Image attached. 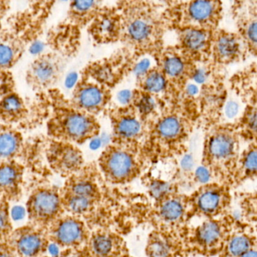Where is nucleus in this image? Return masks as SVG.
I'll use <instances>...</instances> for the list:
<instances>
[{"label": "nucleus", "instance_id": "f3484780", "mask_svg": "<svg viewBox=\"0 0 257 257\" xmlns=\"http://www.w3.org/2000/svg\"><path fill=\"white\" fill-rule=\"evenodd\" d=\"M256 245L251 229L241 219L234 217L218 257H240Z\"/></svg>", "mask_w": 257, "mask_h": 257}, {"label": "nucleus", "instance_id": "dca6fc26", "mask_svg": "<svg viewBox=\"0 0 257 257\" xmlns=\"http://www.w3.org/2000/svg\"><path fill=\"white\" fill-rule=\"evenodd\" d=\"M187 251L184 238L174 231L157 229L147 243V257H184Z\"/></svg>", "mask_w": 257, "mask_h": 257}, {"label": "nucleus", "instance_id": "473e14b6", "mask_svg": "<svg viewBox=\"0 0 257 257\" xmlns=\"http://www.w3.org/2000/svg\"><path fill=\"white\" fill-rule=\"evenodd\" d=\"M137 108L141 115H148L153 111L154 108V99L148 93L142 95L138 101Z\"/></svg>", "mask_w": 257, "mask_h": 257}, {"label": "nucleus", "instance_id": "f8f14e48", "mask_svg": "<svg viewBox=\"0 0 257 257\" xmlns=\"http://www.w3.org/2000/svg\"><path fill=\"white\" fill-rule=\"evenodd\" d=\"M49 241L63 248L87 247L90 234L85 223L75 216H61L47 229Z\"/></svg>", "mask_w": 257, "mask_h": 257}, {"label": "nucleus", "instance_id": "79ce46f5", "mask_svg": "<svg viewBox=\"0 0 257 257\" xmlns=\"http://www.w3.org/2000/svg\"><path fill=\"white\" fill-rule=\"evenodd\" d=\"M150 63L148 60H144L141 61L139 64L136 65L135 67V72L138 75H143L144 74L146 73L148 71V68H149Z\"/></svg>", "mask_w": 257, "mask_h": 257}, {"label": "nucleus", "instance_id": "2eb2a0df", "mask_svg": "<svg viewBox=\"0 0 257 257\" xmlns=\"http://www.w3.org/2000/svg\"><path fill=\"white\" fill-rule=\"evenodd\" d=\"M6 242L17 256L41 257L48 250L49 238L46 229L30 225L12 232Z\"/></svg>", "mask_w": 257, "mask_h": 257}, {"label": "nucleus", "instance_id": "cd10ccee", "mask_svg": "<svg viewBox=\"0 0 257 257\" xmlns=\"http://www.w3.org/2000/svg\"><path fill=\"white\" fill-rule=\"evenodd\" d=\"M239 41L234 35L223 33L216 39L214 44V52L220 60L229 61L238 57L240 54Z\"/></svg>", "mask_w": 257, "mask_h": 257}, {"label": "nucleus", "instance_id": "1a4fd4ad", "mask_svg": "<svg viewBox=\"0 0 257 257\" xmlns=\"http://www.w3.org/2000/svg\"><path fill=\"white\" fill-rule=\"evenodd\" d=\"M61 196L52 187H42L34 190L27 203V212L31 225L46 229L63 216Z\"/></svg>", "mask_w": 257, "mask_h": 257}, {"label": "nucleus", "instance_id": "9b49d317", "mask_svg": "<svg viewBox=\"0 0 257 257\" xmlns=\"http://www.w3.org/2000/svg\"><path fill=\"white\" fill-rule=\"evenodd\" d=\"M63 69V60L55 53L38 56L29 66L26 81L32 90L39 94L51 90L58 81Z\"/></svg>", "mask_w": 257, "mask_h": 257}, {"label": "nucleus", "instance_id": "4c0bfd02", "mask_svg": "<svg viewBox=\"0 0 257 257\" xmlns=\"http://www.w3.org/2000/svg\"><path fill=\"white\" fill-rule=\"evenodd\" d=\"M246 125L253 133H257V110L249 113L246 118Z\"/></svg>", "mask_w": 257, "mask_h": 257}, {"label": "nucleus", "instance_id": "4468645a", "mask_svg": "<svg viewBox=\"0 0 257 257\" xmlns=\"http://www.w3.org/2000/svg\"><path fill=\"white\" fill-rule=\"evenodd\" d=\"M46 157L50 167L63 177L69 178L84 167L82 154L73 143L50 139Z\"/></svg>", "mask_w": 257, "mask_h": 257}, {"label": "nucleus", "instance_id": "f03ea898", "mask_svg": "<svg viewBox=\"0 0 257 257\" xmlns=\"http://www.w3.org/2000/svg\"><path fill=\"white\" fill-rule=\"evenodd\" d=\"M50 105L39 101L37 110L47 116V130L51 140L81 143L93 139L99 132V125L93 115L76 107L60 103L59 98L48 91Z\"/></svg>", "mask_w": 257, "mask_h": 257}, {"label": "nucleus", "instance_id": "72a5a7b5", "mask_svg": "<svg viewBox=\"0 0 257 257\" xmlns=\"http://www.w3.org/2000/svg\"><path fill=\"white\" fill-rule=\"evenodd\" d=\"M58 257H91L87 247L64 249Z\"/></svg>", "mask_w": 257, "mask_h": 257}, {"label": "nucleus", "instance_id": "a211bd4d", "mask_svg": "<svg viewBox=\"0 0 257 257\" xmlns=\"http://www.w3.org/2000/svg\"><path fill=\"white\" fill-rule=\"evenodd\" d=\"M87 247L91 257H128L123 238L105 229L90 234Z\"/></svg>", "mask_w": 257, "mask_h": 257}, {"label": "nucleus", "instance_id": "4be33fe9", "mask_svg": "<svg viewBox=\"0 0 257 257\" xmlns=\"http://www.w3.org/2000/svg\"><path fill=\"white\" fill-rule=\"evenodd\" d=\"M114 130L116 143L133 146L141 136L142 131V122L135 115L133 110H126L119 113L114 119Z\"/></svg>", "mask_w": 257, "mask_h": 257}, {"label": "nucleus", "instance_id": "b1692460", "mask_svg": "<svg viewBox=\"0 0 257 257\" xmlns=\"http://www.w3.org/2000/svg\"><path fill=\"white\" fill-rule=\"evenodd\" d=\"M185 132L184 121L175 114L165 115L156 125L154 136L159 143L165 145L176 143Z\"/></svg>", "mask_w": 257, "mask_h": 257}, {"label": "nucleus", "instance_id": "9d476101", "mask_svg": "<svg viewBox=\"0 0 257 257\" xmlns=\"http://www.w3.org/2000/svg\"><path fill=\"white\" fill-rule=\"evenodd\" d=\"M154 217L159 229L177 232L182 229L192 217L189 196L169 193L157 199Z\"/></svg>", "mask_w": 257, "mask_h": 257}, {"label": "nucleus", "instance_id": "6e6552de", "mask_svg": "<svg viewBox=\"0 0 257 257\" xmlns=\"http://www.w3.org/2000/svg\"><path fill=\"white\" fill-rule=\"evenodd\" d=\"M31 113L17 89L10 70L0 69V123L17 128L27 125Z\"/></svg>", "mask_w": 257, "mask_h": 257}, {"label": "nucleus", "instance_id": "393cba45", "mask_svg": "<svg viewBox=\"0 0 257 257\" xmlns=\"http://www.w3.org/2000/svg\"><path fill=\"white\" fill-rule=\"evenodd\" d=\"M180 38L182 48L189 54H202L209 47L210 36L208 30L183 29Z\"/></svg>", "mask_w": 257, "mask_h": 257}, {"label": "nucleus", "instance_id": "58836bf2", "mask_svg": "<svg viewBox=\"0 0 257 257\" xmlns=\"http://www.w3.org/2000/svg\"><path fill=\"white\" fill-rule=\"evenodd\" d=\"M0 257H17L10 244L8 242L0 243Z\"/></svg>", "mask_w": 257, "mask_h": 257}, {"label": "nucleus", "instance_id": "8fccbe9b", "mask_svg": "<svg viewBox=\"0 0 257 257\" xmlns=\"http://www.w3.org/2000/svg\"><path fill=\"white\" fill-rule=\"evenodd\" d=\"M101 142L102 141H101L99 138H93V140H92L91 147L93 148V149H97V148L100 146Z\"/></svg>", "mask_w": 257, "mask_h": 257}, {"label": "nucleus", "instance_id": "3c124183", "mask_svg": "<svg viewBox=\"0 0 257 257\" xmlns=\"http://www.w3.org/2000/svg\"><path fill=\"white\" fill-rule=\"evenodd\" d=\"M41 257H48V256H41Z\"/></svg>", "mask_w": 257, "mask_h": 257}, {"label": "nucleus", "instance_id": "5701e85b", "mask_svg": "<svg viewBox=\"0 0 257 257\" xmlns=\"http://www.w3.org/2000/svg\"><path fill=\"white\" fill-rule=\"evenodd\" d=\"M24 137L18 128L14 127H0V163L18 161L25 152Z\"/></svg>", "mask_w": 257, "mask_h": 257}, {"label": "nucleus", "instance_id": "e433bc0d", "mask_svg": "<svg viewBox=\"0 0 257 257\" xmlns=\"http://www.w3.org/2000/svg\"><path fill=\"white\" fill-rule=\"evenodd\" d=\"M246 36L249 42L253 45H257V21H253L249 24L246 30Z\"/></svg>", "mask_w": 257, "mask_h": 257}, {"label": "nucleus", "instance_id": "7c9ffc66", "mask_svg": "<svg viewBox=\"0 0 257 257\" xmlns=\"http://www.w3.org/2000/svg\"><path fill=\"white\" fill-rule=\"evenodd\" d=\"M142 76V88L147 93H160L166 89V77L161 69L148 70Z\"/></svg>", "mask_w": 257, "mask_h": 257}, {"label": "nucleus", "instance_id": "49530a36", "mask_svg": "<svg viewBox=\"0 0 257 257\" xmlns=\"http://www.w3.org/2000/svg\"><path fill=\"white\" fill-rule=\"evenodd\" d=\"M240 257H257V245L249 250L248 251L246 252L244 254Z\"/></svg>", "mask_w": 257, "mask_h": 257}, {"label": "nucleus", "instance_id": "603ef678", "mask_svg": "<svg viewBox=\"0 0 257 257\" xmlns=\"http://www.w3.org/2000/svg\"><path fill=\"white\" fill-rule=\"evenodd\" d=\"M1 23H2V21H1V22H0V25H1Z\"/></svg>", "mask_w": 257, "mask_h": 257}, {"label": "nucleus", "instance_id": "a19ab883", "mask_svg": "<svg viewBox=\"0 0 257 257\" xmlns=\"http://www.w3.org/2000/svg\"><path fill=\"white\" fill-rule=\"evenodd\" d=\"M193 78L196 82L202 84L206 81L207 78H208V73L205 69H199L197 70H195L193 72Z\"/></svg>", "mask_w": 257, "mask_h": 257}, {"label": "nucleus", "instance_id": "ea45409f", "mask_svg": "<svg viewBox=\"0 0 257 257\" xmlns=\"http://www.w3.org/2000/svg\"><path fill=\"white\" fill-rule=\"evenodd\" d=\"M26 211L21 206L14 207L11 211V217L15 221L22 220L25 216Z\"/></svg>", "mask_w": 257, "mask_h": 257}, {"label": "nucleus", "instance_id": "412c9836", "mask_svg": "<svg viewBox=\"0 0 257 257\" xmlns=\"http://www.w3.org/2000/svg\"><path fill=\"white\" fill-rule=\"evenodd\" d=\"M24 167L18 161L0 163V199L7 202L21 196Z\"/></svg>", "mask_w": 257, "mask_h": 257}, {"label": "nucleus", "instance_id": "39448f33", "mask_svg": "<svg viewBox=\"0 0 257 257\" xmlns=\"http://www.w3.org/2000/svg\"><path fill=\"white\" fill-rule=\"evenodd\" d=\"M234 217L231 214L217 219H207L184 235L189 252L205 256H219Z\"/></svg>", "mask_w": 257, "mask_h": 257}, {"label": "nucleus", "instance_id": "f704fd0d", "mask_svg": "<svg viewBox=\"0 0 257 257\" xmlns=\"http://www.w3.org/2000/svg\"><path fill=\"white\" fill-rule=\"evenodd\" d=\"M240 111V105L237 101L230 100L226 103L224 107L225 116L228 119H234L238 116Z\"/></svg>", "mask_w": 257, "mask_h": 257}, {"label": "nucleus", "instance_id": "20e7f679", "mask_svg": "<svg viewBox=\"0 0 257 257\" xmlns=\"http://www.w3.org/2000/svg\"><path fill=\"white\" fill-rule=\"evenodd\" d=\"M63 209L70 215L79 217L93 212L102 201L97 170L94 167H84L68 178L60 193Z\"/></svg>", "mask_w": 257, "mask_h": 257}, {"label": "nucleus", "instance_id": "c03bdc74", "mask_svg": "<svg viewBox=\"0 0 257 257\" xmlns=\"http://www.w3.org/2000/svg\"><path fill=\"white\" fill-rule=\"evenodd\" d=\"M194 162H193V157L190 155H185L183 158L182 161H181V166L185 170H190L193 167Z\"/></svg>", "mask_w": 257, "mask_h": 257}, {"label": "nucleus", "instance_id": "c756f323", "mask_svg": "<svg viewBox=\"0 0 257 257\" xmlns=\"http://www.w3.org/2000/svg\"><path fill=\"white\" fill-rule=\"evenodd\" d=\"M99 9V3L96 2H73L69 9V18L75 23H85L91 19L93 21Z\"/></svg>", "mask_w": 257, "mask_h": 257}, {"label": "nucleus", "instance_id": "de8ad7c7", "mask_svg": "<svg viewBox=\"0 0 257 257\" xmlns=\"http://www.w3.org/2000/svg\"><path fill=\"white\" fill-rule=\"evenodd\" d=\"M187 93L188 95H196L198 93V88L197 86L195 85V84H190V85L187 86Z\"/></svg>", "mask_w": 257, "mask_h": 257}, {"label": "nucleus", "instance_id": "ddd939ff", "mask_svg": "<svg viewBox=\"0 0 257 257\" xmlns=\"http://www.w3.org/2000/svg\"><path fill=\"white\" fill-rule=\"evenodd\" d=\"M217 3L193 1L183 3L174 9V15L183 29L195 28L208 30L216 23L218 15Z\"/></svg>", "mask_w": 257, "mask_h": 257}, {"label": "nucleus", "instance_id": "0eeeda50", "mask_svg": "<svg viewBox=\"0 0 257 257\" xmlns=\"http://www.w3.org/2000/svg\"><path fill=\"white\" fill-rule=\"evenodd\" d=\"M232 188L217 182L201 185L189 196L192 216L217 219L230 214Z\"/></svg>", "mask_w": 257, "mask_h": 257}, {"label": "nucleus", "instance_id": "f257e3e1", "mask_svg": "<svg viewBox=\"0 0 257 257\" xmlns=\"http://www.w3.org/2000/svg\"><path fill=\"white\" fill-rule=\"evenodd\" d=\"M49 2H33L8 15L0 25V69L10 70L37 40L51 11Z\"/></svg>", "mask_w": 257, "mask_h": 257}, {"label": "nucleus", "instance_id": "c9c22d12", "mask_svg": "<svg viewBox=\"0 0 257 257\" xmlns=\"http://www.w3.org/2000/svg\"><path fill=\"white\" fill-rule=\"evenodd\" d=\"M211 178H212V176H211V172L204 166L199 167L195 173V180L202 185L210 183Z\"/></svg>", "mask_w": 257, "mask_h": 257}, {"label": "nucleus", "instance_id": "7ed1b4c3", "mask_svg": "<svg viewBox=\"0 0 257 257\" xmlns=\"http://www.w3.org/2000/svg\"><path fill=\"white\" fill-rule=\"evenodd\" d=\"M120 17V37L142 51L157 48L162 28L160 15L154 8L143 3H128L123 7Z\"/></svg>", "mask_w": 257, "mask_h": 257}, {"label": "nucleus", "instance_id": "bb28decb", "mask_svg": "<svg viewBox=\"0 0 257 257\" xmlns=\"http://www.w3.org/2000/svg\"><path fill=\"white\" fill-rule=\"evenodd\" d=\"M253 179H257V147L250 148L238 158L235 178V187L244 181Z\"/></svg>", "mask_w": 257, "mask_h": 257}, {"label": "nucleus", "instance_id": "2f4dec72", "mask_svg": "<svg viewBox=\"0 0 257 257\" xmlns=\"http://www.w3.org/2000/svg\"><path fill=\"white\" fill-rule=\"evenodd\" d=\"M8 202L0 200V243L6 242L13 232Z\"/></svg>", "mask_w": 257, "mask_h": 257}, {"label": "nucleus", "instance_id": "09e8293b", "mask_svg": "<svg viewBox=\"0 0 257 257\" xmlns=\"http://www.w3.org/2000/svg\"><path fill=\"white\" fill-rule=\"evenodd\" d=\"M77 79V75L76 74H71L69 75V78L67 79V84L68 85L72 86L74 85V84H75V81H76Z\"/></svg>", "mask_w": 257, "mask_h": 257}, {"label": "nucleus", "instance_id": "423d86ee", "mask_svg": "<svg viewBox=\"0 0 257 257\" xmlns=\"http://www.w3.org/2000/svg\"><path fill=\"white\" fill-rule=\"evenodd\" d=\"M141 158L134 146L115 143L108 146L99 158L104 178L113 184L130 182L141 172Z\"/></svg>", "mask_w": 257, "mask_h": 257}, {"label": "nucleus", "instance_id": "a18cd8bd", "mask_svg": "<svg viewBox=\"0 0 257 257\" xmlns=\"http://www.w3.org/2000/svg\"><path fill=\"white\" fill-rule=\"evenodd\" d=\"M132 95L128 91H122L118 94V100L121 104H128L131 101Z\"/></svg>", "mask_w": 257, "mask_h": 257}, {"label": "nucleus", "instance_id": "c85d7f7f", "mask_svg": "<svg viewBox=\"0 0 257 257\" xmlns=\"http://www.w3.org/2000/svg\"><path fill=\"white\" fill-rule=\"evenodd\" d=\"M187 60L181 54L168 53L162 59L161 71L166 78L181 79L187 72Z\"/></svg>", "mask_w": 257, "mask_h": 257}, {"label": "nucleus", "instance_id": "a878e982", "mask_svg": "<svg viewBox=\"0 0 257 257\" xmlns=\"http://www.w3.org/2000/svg\"><path fill=\"white\" fill-rule=\"evenodd\" d=\"M241 220L251 229L257 242V191L241 192L236 194Z\"/></svg>", "mask_w": 257, "mask_h": 257}, {"label": "nucleus", "instance_id": "aec40b11", "mask_svg": "<svg viewBox=\"0 0 257 257\" xmlns=\"http://www.w3.org/2000/svg\"><path fill=\"white\" fill-rule=\"evenodd\" d=\"M90 32L98 42L115 41L121 34L120 14L113 9H99L92 21Z\"/></svg>", "mask_w": 257, "mask_h": 257}, {"label": "nucleus", "instance_id": "6ab92c4d", "mask_svg": "<svg viewBox=\"0 0 257 257\" xmlns=\"http://www.w3.org/2000/svg\"><path fill=\"white\" fill-rule=\"evenodd\" d=\"M108 98L105 86L84 81L75 88L72 103L77 109L93 115L105 107Z\"/></svg>", "mask_w": 257, "mask_h": 257}, {"label": "nucleus", "instance_id": "37998d69", "mask_svg": "<svg viewBox=\"0 0 257 257\" xmlns=\"http://www.w3.org/2000/svg\"><path fill=\"white\" fill-rule=\"evenodd\" d=\"M10 10V2L0 1V22L9 15Z\"/></svg>", "mask_w": 257, "mask_h": 257}]
</instances>
